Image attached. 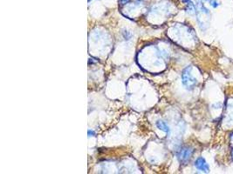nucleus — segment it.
Listing matches in <instances>:
<instances>
[{"mask_svg":"<svg viewBox=\"0 0 233 174\" xmlns=\"http://www.w3.org/2000/svg\"><path fill=\"white\" fill-rule=\"evenodd\" d=\"M191 70L192 67L190 66H188L182 71V83L187 90H193L197 84V80L192 76Z\"/></svg>","mask_w":233,"mask_h":174,"instance_id":"1","label":"nucleus"},{"mask_svg":"<svg viewBox=\"0 0 233 174\" xmlns=\"http://www.w3.org/2000/svg\"><path fill=\"white\" fill-rule=\"evenodd\" d=\"M193 150L190 147H182L177 152V159L181 163H185L191 158Z\"/></svg>","mask_w":233,"mask_h":174,"instance_id":"2","label":"nucleus"},{"mask_svg":"<svg viewBox=\"0 0 233 174\" xmlns=\"http://www.w3.org/2000/svg\"><path fill=\"white\" fill-rule=\"evenodd\" d=\"M195 167L197 170H199L201 172H209V165L207 164L206 160L203 158V157H199L197 158L195 161Z\"/></svg>","mask_w":233,"mask_h":174,"instance_id":"3","label":"nucleus"},{"mask_svg":"<svg viewBox=\"0 0 233 174\" xmlns=\"http://www.w3.org/2000/svg\"><path fill=\"white\" fill-rule=\"evenodd\" d=\"M156 127L159 130L164 132L165 133H167L168 135L170 134V128H169V126L164 121H162V120H157L156 123Z\"/></svg>","mask_w":233,"mask_h":174,"instance_id":"4","label":"nucleus"},{"mask_svg":"<svg viewBox=\"0 0 233 174\" xmlns=\"http://www.w3.org/2000/svg\"><path fill=\"white\" fill-rule=\"evenodd\" d=\"M182 2L186 3V11L190 15H193L196 13L195 5L190 1V0H182Z\"/></svg>","mask_w":233,"mask_h":174,"instance_id":"5","label":"nucleus"},{"mask_svg":"<svg viewBox=\"0 0 233 174\" xmlns=\"http://www.w3.org/2000/svg\"><path fill=\"white\" fill-rule=\"evenodd\" d=\"M209 5H211L212 7H214V8H217L219 5V4L217 0H209Z\"/></svg>","mask_w":233,"mask_h":174,"instance_id":"6","label":"nucleus"},{"mask_svg":"<svg viewBox=\"0 0 233 174\" xmlns=\"http://www.w3.org/2000/svg\"><path fill=\"white\" fill-rule=\"evenodd\" d=\"M87 135H88V138H90V137H95V132H94L93 130H88V131H87Z\"/></svg>","mask_w":233,"mask_h":174,"instance_id":"7","label":"nucleus"},{"mask_svg":"<svg viewBox=\"0 0 233 174\" xmlns=\"http://www.w3.org/2000/svg\"><path fill=\"white\" fill-rule=\"evenodd\" d=\"M121 3H123V4H125V3H126V2H128L129 0H121Z\"/></svg>","mask_w":233,"mask_h":174,"instance_id":"8","label":"nucleus"},{"mask_svg":"<svg viewBox=\"0 0 233 174\" xmlns=\"http://www.w3.org/2000/svg\"><path fill=\"white\" fill-rule=\"evenodd\" d=\"M231 158H232V160H233V148L231 149Z\"/></svg>","mask_w":233,"mask_h":174,"instance_id":"9","label":"nucleus"},{"mask_svg":"<svg viewBox=\"0 0 233 174\" xmlns=\"http://www.w3.org/2000/svg\"><path fill=\"white\" fill-rule=\"evenodd\" d=\"M90 1H91V0H88V2H90Z\"/></svg>","mask_w":233,"mask_h":174,"instance_id":"10","label":"nucleus"}]
</instances>
